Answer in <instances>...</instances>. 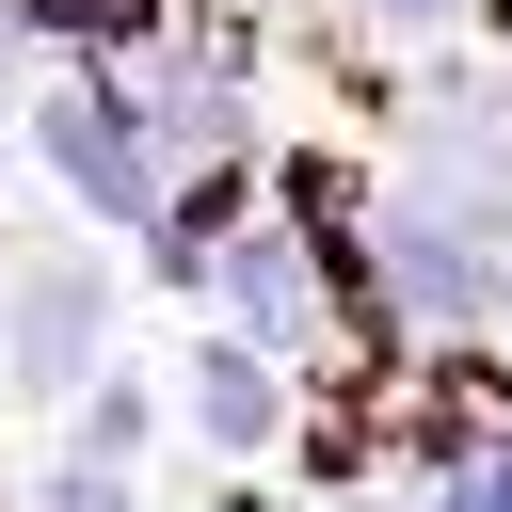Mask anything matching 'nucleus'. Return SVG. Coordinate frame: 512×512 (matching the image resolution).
Segmentation results:
<instances>
[{"label":"nucleus","instance_id":"f257e3e1","mask_svg":"<svg viewBox=\"0 0 512 512\" xmlns=\"http://www.w3.org/2000/svg\"><path fill=\"white\" fill-rule=\"evenodd\" d=\"M32 176L64 192V208H96V224H160L176 192H160V160H144V112H128V80L112 64H64L48 96H32Z\"/></svg>","mask_w":512,"mask_h":512},{"label":"nucleus","instance_id":"f03ea898","mask_svg":"<svg viewBox=\"0 0 512 512\" xmlns=\"http://www.w3.org/2000/svg\"><path fill=\"white\" fill-rule=\"evenodd\" d=\"M112 368V272L96 256H16L0 272V400H80Z\"/></svg>","mask_w":512,"mask_h":512},{"label":"nucleus","instance_id":"7ed1b4c3","mask_svg":"<svg viewBox=\"0 0 512 512\" xmlns=\"http://www.w3.org/2000/svg\"><path fill=\"white\" fill-rule=\"evenodd\" d=\"M160 400H176V416H192V448H224V464L288 448V368H256L240 336H192V368H176Z\"/></svg>","mask_w":512,"mask_h":512},{"label":"nucleus","instance_id":"20e7f679","mask_svg":"<svg viewBox=\"0 0 512 512\" xmlns=\"http://www.w3.org/2000/svg\"><path fill=\"white\" fill-rule=\"evenodd\" d=\"M144 432H160V384H144V368H96L48 464H80V480H128V464H144Z\"/></svg>","mask_w":512,"mask_h":512},{"label":"nucleus","instance_id":"39448f33","mask_svg":"<svg viewBox=\"0 0 512 512\" xmlns=\"http://www.w3.org/2000/svg\"><path fill=\"white\" fill-rule=\"evenodd\" d=\"M464 16H480V0H352V32H368V48H448Z\"/></svg>","mask_w":512,"mask_h":512},{"label":"nucleus","instance_id":"423d86ee","mask_svg":"<svg viewBox=\"0 0 512 512\" xmlns=\"http://www.w3.org/2000/svg\"><path fill=\"white\" fill-rule=\"evenodd\" d=\"M432 512H512V432H480V448L432 480Z\"/></svg>","mask_w":512,"mask_h":512},{"label":"nucleus","instance_id":"0eeeda50","mask_svg":"<svg viewBox=\"0 0 512 512\" xmlns=\"http://www.w3.org/2000/svg\"><path fill=\"white\" fill-rule=\"evenodd\" d=\"M16 512H144V496H128V480H80V464H48V480H32Z\"/></svg>","mask_w":512,"mask_h":512},{"label":"nucleus","instance_id":"6e6552de","mask_svg":"<svg viewBox=\"0 0 512 512\" xmlns=\"http://www.w3.org/2000/svg\"><path fill=\"white\" fill-rule=\"evenodd\" d=\"M16 64H32V32H16V16H0V96H16Z\"/></svg>","mask_w":512,"mask_h":512}]
</instances>
